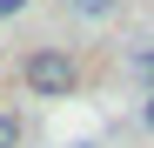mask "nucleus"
Instances as JSON below:
<instances>
[{
	"instance_id": "nucleus-1",
	"label": "nucleus",
	"mask_w": 154,
	"mask_h": 148,
	"mask_svg": "<svg viewBox=\"0 0 154 148\" xmlns=\"http://www.w3.org/2000/svg\"><path fill=\"white\" fill-rule=\"evenodd\" d=\"M20 74H27V88H34V94H47V101H60V94L81 88V67H74L67 47H34Z\"/></svg>"
},
{
	"instance_id": "nucleus-5",
	"label": "nucleus",
	"mask_w": 154,
	"mask_h": 148,
	"mask_svg": "<svg viewBox=\"0 0 154 148\" xmlns=\"http://www.w3.org/2000/svg\"><path fill=\"white\" fill-rule=\"evenodd\" d=\"M134 67H141V74H147V81H154V54H141V61H134Z\"/></svg>"
},
{
	"instance_id": "nucleus-6",
	"label": "nucleus",
	"mask_w": 154,
	"mask_h": 148,
	"mask_svg": "<svg viewBox=\"0 0 154 148\" xmlns=\"http://www.w3.org/2000/svg\"><path fill=\"white\" fill-rule=\"evenodd\" d=\"M0 14H20V0H0Z\"/></svg>"
},
{
	"instance_id": "nucleus-2",
	"label": "nucleus",
	"mask_w": 154,
	"mask_h": 148,
	"mask_svg": "<svg viewBox=\"0 0 154 148\" xmlns=\"http://www.w3.org/2000/svg\"><path fill=\"white\" fill-rule=\"evenodd\" d=\"M67 7L81 14V20H107V14H114V0H67Z\"/></svg>"
},
{
	"instance_id": "nucleus-3",
	"label": "nucleus",
	"mask_w": 154,
	"mask_h": 148,
	"mask_svg": "<svg viewBox=\"0 0 154 148\" xmlns=\"http://www.w3.org/2000/svg\"><path fill=\"white\" fill-rule=\"evenodd\" d=\"M0 148H20V114L0 108Z\"/></svg>"
},
{
	"instance_id": "nucleus-4",
	"label": "nucleus",
	"mask_w": 154,
	"mask_h": 148,
	"mask_svg": "<svg viewBox=\"0 0 154 148\" xmlns=\"http://www.w3.org/2000/svg\"><path fill=\"white\" fill-rule=\"evenodd\" d=\"M141 121H147V128H154V94H147V101H141Z\"/></svg>"
}]
</instances>
